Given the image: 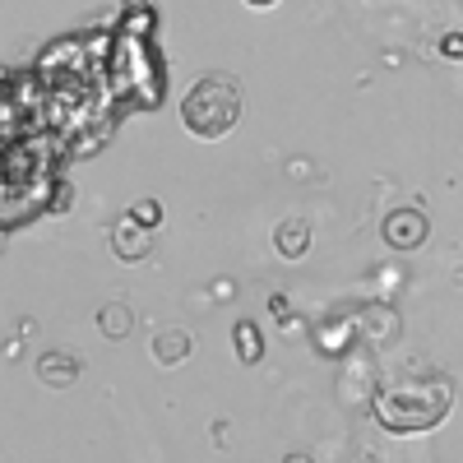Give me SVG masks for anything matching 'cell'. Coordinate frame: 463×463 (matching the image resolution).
<instances>
[{"mask_svg": "<svg viewBox=\"0 0 463 463\" xmlns=\"http://www.w3.org/2000/svg\"><path fill=\"white\" fill-rule=\"evenodd\" d=\"M237 353H241V362H260V353H264V338L250 320L237 325Z\"/></svg>", "mask_w": 463, "mask_h": 463, "instance_id": "8", "label": "cell"}, {"mask_svg": "<svg viewBox=\"0 0 463 463\" xmlns=\"http://www.w3.org/2000/svg\"><path fill=\"white\" fill-rule=\"evenodd\" d=\"M241 121V89L232 74H204L181 98V126L200 139H222Z\"/></svg>", "mask_w": 463, "mask_h": 463, "instance_id": "1", "label": "cell"}, {"mask_svg": "<svg viewBox=\"0 0 463 463\" xmlns=\"http://www.w3.org/2000/svg\"><path fill=\"white\" fill-rule=\"evenodd\" d=\"M37 380L52 384V390H70V384L80 380V357H70V353H43V357H37Z\"/></svg>", "mask_w": 463, "mask_h": 463, "instance_id": "4", "label": "cell"}, {"mask_svg": "<svg viewBox=\"0 0 463 463\" xmlns=\"http://www.w3.org/2000/svg\"><path fill=\"white\" fill-rule=\"evenodd\" d=\"M246 5H255V10H269V5H279V0H246Z\"/></svg>", "mask_w": 463, "mask_h": 463, "instance_id": "11", "label": "cell"}, {"mask_svg": "<svg viewBox=\"0 0 463 463\" xmlns=\"http://www.w3.org/2000/svg\"><path fill=\"white\" fill-rule=\"evenodd\" d=\"M130 218L144 222L148 232H158V227H163V204H158V200H139V204L130 209Z\"/></svg>", "mask_w": 463, "mask_h": 463, "instance_id": "9", "label": "cell"}, {"mask_svg": "<svg viewBox=\"0 0 463 463\" xmlns=\"http://www.w3.org/2000/svg\"><path fill=\"white\" fill-rule=\"evenodd\" d=\"M190 353H195V338H190L185 329H163L158 338H153V362H158L163 371L181 366Z\"/></svg>", "mask_w": 463, "mask_h": 463, "instance_id": "5", "label": "cell"}, {"mask_svg": "<svg viewBox=\"0 0 463 463\" xmlns=\"http://www.w3.org/2000/svg\"><path fill=\"white\" fill-rule=\"evenodd\" d=\"M148 250H153V232H148L144 222H135L130 213L111 227V255H116V260L139 264V260H148Z\"/></svg>", "mask_w": 463, "mask_h": 463, "instance_id": "3", "label": "cell"}, {"mask_svg": "<svg viewBox=\"0 0 463 463\" xmlns=\"http://www.w3.org/2000/svg\"><path fill=\"white\" fill-rule=\"evenodd\" d=\"M98 329L107 338H126L135 329V311H130L126 301H111V306H102V311H98Z\"/></svg>", "mask_w": 463, "mask_h": 463, "instance_id": "7", "label": "cell"}, {"mask_svg": "<svg viewBox=\"0 0 463 463\" xmlns=\"http://www.w3.org/2000/svg\"><path fill=\"white\" fill-rule=\"evenodd\" d=\"M427 232H431V222H427L421 209H394L390 218H384V241H390L394 250H417L421 241H427Z\"/></svg>", "mask_w": 463, "mask_h": 463, "instance_id": "2", "label": "cell"}, {"mask_svg": "<svg viewBox=\"0 0 463 463\" xmlns=\"http://www.w3.org/2000/svg\"><path fill=\"white\" fill-rule=\"evenodd\" d=\"M283 463H316V458H311V454H301V449H297V454H288Z\"/></svg>", "mask_w": 463, "mask_h": 463, "instance_id": "10", "label": "cell"}, {"mask_svg": "<svg viewBox=\"0 0 463 463\" xmlns=\"http://www.w3.org/2000/svg\"><path fill=\"white\" fill-rule=\"evenodd\" d=\"M274 250L283 260H301L306 250H311V222H301V218H283L274 227Z\"/></svg>", "mask_w": 463, "mask_h": 463, "instance_id": "6", "label": "cell"}]
</instances>
